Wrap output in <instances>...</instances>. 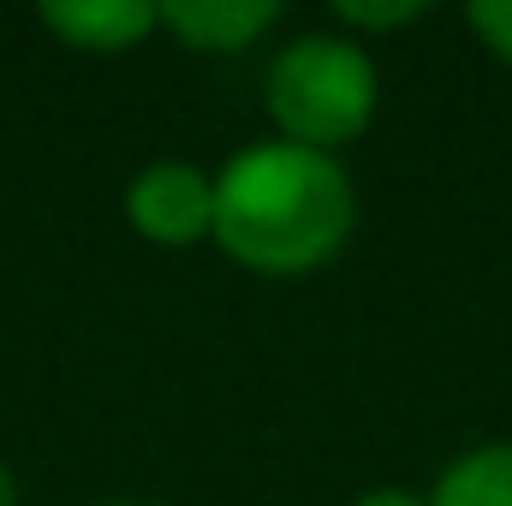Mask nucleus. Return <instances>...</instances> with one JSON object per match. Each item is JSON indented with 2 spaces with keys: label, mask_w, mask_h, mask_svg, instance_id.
Listing matches in <instances>:
<instances>
[{
  "label": "nucleus",
  "mask_w": 512,
  "mask_h": 506,
  "mask_svg": "<svg viewBox=\"0 0 512 506\" xmlns=\"http://www.w3.org/2000/svg\"><path fill=\"white\" fill-rule=\"evenodd\" d=\"M358 221L352 179L334 155L268 137L215 173V245L251 274H310Z\"/></svg>",
  "instance_id": "f257e3e1"
},
{
  "label": "nucleus",
  "mask_w": 512,
  "mask_h": 506,
  "mask_svg": "<svg viewBox=\"0 0 512 506\" xmlns=\"http://www.w3.org/2000/svg\"><path fill=\"white\" fill-rule=\"evenodd\" d=\"M376 102H382L376 60L358 36H340V30L286 42L262 78V108H268L274 131L316 155L358 143L376 120Z\"/></svg>",
  "instance_id": "f03ea898"
},
{
  "label": "nucleus",
  "mask_w": 512,
  "mask_h": 506,
  "mask_svg": "<svg viewBox=\"0 0 512 506\" xmlns=\"http://www.w3.org/2000/svg\"><path fill=\"white\" fill-rule=\"evenodd\" d=\"M126 221L161 251L215 239V173L191 161H149L126 185Z\"/></svg>",
  "instance_id": "7ed1b4c3"
},
{
  "label": "nucleus",
  "mask_w": 512,
  "mask_h": 506,
  "mask_svg": "<svg viewBox=\"0 0 512 506\" xmlns=\"http://www.w3.org/2000/svg\"><path fill=\"white\" fill-rule=\"evenodd\" d=\"M155 12H161V30H173L197 54H239L280 24L274 0H173Z\"/></svg>",
  "instance_id": "20e7f679"
},
{
  "label": "nucleus",
  "mask_w": 512,
  "mask_h": 506,
  "mask_svg": "<svg viewBox=\"0 0 512 506\" xmlns=\"http://www.w3.org/2000/svg\"><path fill=\"white\" fill-rule=\"evenodd\" d=\"M42 24L84 54H126L149 30H161V12L143 0H66V6H42Z\"/></svg>",
  "instance_id": "39448f33"
},
{
  "label": "nucleus",
  "mask_w": 512,
  "mask_h": 506,
  "mask_svg": "<svg viewBox=\"0 0 512 506\" xmlns=\"http://www.w3.org/2000/svg\"><path fill=\"white\" fill-rule=\"evenodd\" d=\"M429 506H512V441H489V447L459 453L435 477Z\"/></svg>",
  "instance_id": "423d86ee"
},
{
  "label": "nucleus",
  "mask_w": 512,
  "mask_h": 506,
  "mask_svg": "<svg viewBox=\"0 0 512 506\" xmlns=\"http://www.w3.org/2000/svg\"><path fill=\"white\" fill-rule=\"evenodd\" d=\"M429 6L423 0H376V6H364V0H346V6H334V24H346V30H399V24H417Z\"/></svg>",
  "instance_id": "0eeeda50"
},
{
  "label": "nucleus",
  "mask_w": 512,
  "mask_h": 506,
  "mask_svg": "<svg viewBox=\"0 0 512 506\" xmlns=\"http://www.w3.org/2000/svg\"><path fill=\"white\" fill-rule=\"evenodd\" d=\"M465 24L483 36V48L495 60L512 66V0H477V6H465Z\"/></svg>",
  "instance_id": "6e6552de"
},
{
  "label": "nucleus",
  "mask_w": 512,
  "mask_h": 506,
  "mask_svg": "<svg viewBox=\"0 0 512 506\" xmlns=\"http://www.w3.org/2000/svg\"><path fill=\"white\" fill-rule=\"evenodd\" d=\"M352 506H429V501L411 495V489H370V495H358Z\"/></svg>",
  "instance_id": "1a4fd4ad"
},
{
  "label": "nucleus",
  "mask_w": 512,
  "mask_h": 506,
  "mask_svg": "<svg viewBox=\"0 0 512 506\" xmlns=\"http://www.w3.org/2000/svg\"><path fill=\"white\" fill-rule=\"evenodd\" d=\"M114 506H137V501H114Z\"/></svg>",
  "instance_id": "9d476101"
}]
</instances>
